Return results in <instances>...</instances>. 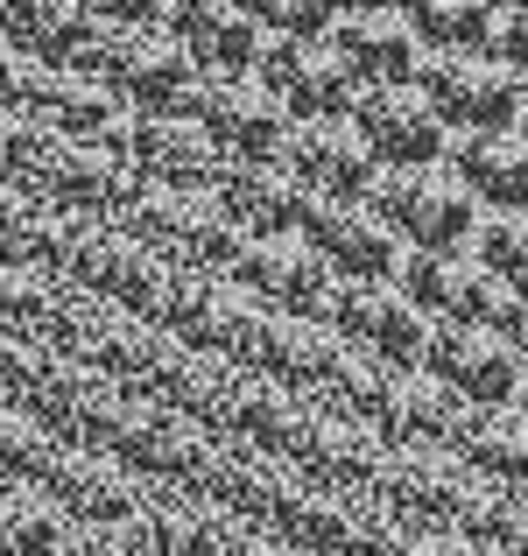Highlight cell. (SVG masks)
Returning a JSON list of instances; mask_svg holds the SVG:
<instances>
[{"label":"cell","mask_w":528,"mask_h":556,"mask_svg":"<svg viewBox=\"0 0 528 556\" xmlns=\"http://www.w3.org/2000/svg\"><path fill=\"white\" fill-rule=\"evenodd\" d=\"M254 85L289 113V121H345L352 99H360V85H352L345 64L331 56V42L268 36V50H261V64H254Z\"/></svg>","instance_id":"cell-9"},{"label":"cell","mask_w":528,"mask_h":556,"mask_svg":"<svg viewBox=\"0 0 528 556\" xmlns=\"http://www.w3.org/2000/svg\"><path fill=\"white\" fill-rule=\"evenodd\" d=\"M408 28H416L423 56H487L501 8H487V0H416Z\"/></svg>","instance_id":"cell-21"},{"label":"cell","mask_w":528,"mask_h":556,"mask_svg":"<svg viewBox=\"0 0 528 556\" xmlns=\"http://www.w3.org/2000/svg\"><path fill=\"white\" fill-rule=\"evenodd\" d=\"M423 374L444 394H458L465 408H507L521 388V359L507 339L493 331H458V325H430V353H423Z\"/></svg>","instance_id":"cell-13"},{"label":"cell","mask_w":528,"mask_h":556,"mask_svg":"<svg viewBox=\"0 0 528 556\" xmlns=\"http://www.w3.org/2000/svg\"><path fill=\"white\" fill-rule=\"evenodd\" d=\"M232 556H303V549H289V543H275V535H268V529H247V535H240V549H232Z\"/></svg>","instance_id":"cell-28"},{"label":"cell","mask_w":528,"mask_h":556,"mask_svg":"<svg viewBox=\"0 0 528 556\" xmlns=\"http://www.w3.org/2000/svg\"><path fill=\"white\" fill-rule=\"evenodd\" d=\"M163 36L198 64V78H254L261 50H268L261 14L232 8V0H184V8H163Z\"/></svg>","instance_id":"cell-10"},{"label":"cell","mask_w":528,"mask_h":556,"mask_svg":"<svg viewBox=\"0 0 528 556\" xmlns=\"http://www.w3.org/2000/svg\"><path fill=\"white\" fill-rule=\"evenodd\" d=\"M226 282H232V289H247V296H254L268 317L325 325L339 275H331L325 261H317L311 247L297 240V232H275V240H247V247H240V261H232Z\"/></svg>","instance_id":"cell-7"},{"label":"cell","mask_w":528,"mask_h":556,"mask_svg":"<svg viewBox=\"0 0 528 556\" xmlns=\"http://www.w3.org/2000/svg\"><path fill=\"white\" fill-rule=\"evenodd\" d=\"M416 92L430 99V113L444 121V135H507L521 121L528 92L501 56H423Z\"/></svg>","instance_id":"cell-5"},{"label":"cell","mask_w":528,"mask_h":556,"mask_svg":"<svg viewBox=\"0 0 528 556\" xmlns=\"http://www.w3.org/2000/svg\"><path fill=\"white\" fill-rule=\"evenodd\" d=\"M458 416H465L458 394H444L430 374H402V444H430V451H444V444H451V430H458Z\"/></svg>","instance_id":"cell-23"},{"label":"cell","mask_w":528,"mask_h":556,"mask_svg":"<svg viewBox=\"0 0 528 556\" xmlns=\"http://www.w3.org/2000/svg\"><path fill=\"white\" fill-rule=\"evenodd\" d=\"M127 169H135L149 190L212 198V190H218V169H226V155H218L190 121H176V113H169V121H135V135H127Z\"/></svg>","instance_id":"cell-15"},{"label":"cell","mask_w":528,"mask_h":556,"mask_svg":"<svg viewBox=\"0 0 528 556\" xmlns=\"http://www.w3.org/2000/svg\"><path fill=\"white\" fill-rule=\"evenodd\" d=\"M444 451L465 465L473 486H501V493L528 486V422L515 408H465Z\"/></svg>","instance_id":"cell-19"},{"label":"cell","mask_w":528,"mask_h":556,"mask_svg":"<svg viewBox=\"0 0 528 556\" xmlns=\"http://www.w3.org/2000/svg\"><path fill=\"white\" fill-rule=\"evenodd\" d=\"M297 240L311 247L339 282H394V268H402V240L374 218V204H325V198H311Z\"/></svg>","instance_id":"cell-12"},{"label":"cell","mask_w":528,"mask_h":556,"mask_svg":"<svg viewBox=\"0 0 528 556\" xmlns=\"http://www.w3.org/2000/svg\"><path fill=\"white\" fill-rule=\"evenodd\" d=\"M458 543H473L479 556H528V486L521 493H501V486H473L451 515Z\"/></svg>","instance_id":"cell-20"},{"label":"cell","mask_w":528,"mask_h":556,"mask_svg":"<svg viewBox=\"0 0 528 556\" xmlns=\"http://www.w3.org/2000/svg\"><path fill=\"white\" fill-rule=\"evenodd\" d=\"M282 169L325 204H366L380 184V163L352 135V121H297L289 149H282Z\"/></svg>","instance_id":"cell-14"},{"label":"cell","mask_w":528,"mask_h":556,"mask_svg":"<svg viewBox=\"0 0 528 556\" xmlns=\"http://www.w3.org/2000/svg\"><path fill=\"white\" fill-rule=\"evenodd\" d=\"M212 204L247 232V240H275V232H297V226H303V212H311V190L289 177L282 163H268V169L226 163V169H218Z\"/></svg>","instance_id":"cell-18"},{"label":"cell","mask_w":528,"mask_h":556,"mask_svg":"<svg viewBox=\"0 0 528 556\" xmlns=\"http://www.w3.org/2000/svg\"><path fill=\"white\" fill-rule=\"evenodd\" d=\"M374 218L402 240V254H473L479 240V204L458 190L444 163L437 169H380Z\"/></svg>","instance_id":"cell-1"},{"label":"cell","mask_w":528,"mask_h":556,"mask_svg":"<svg viewBox=\"0 0 528 556\" xmlns=\"http://www.w3.org/2000/svg\"><path fill=\"white\" fill-rule=\"evenodd\" d=\"M465 493H473V479H465V465L451 458V451L394 444L388 458H380L366 501H374L388 521H402L408 535H437V529H451V515H458Z\"/></svg>","instance_id":"cell-6"},{"label":"cell","mask_w":528,"mask_h":556,"mask_svg":"<svg viewBox=\"0 0 528 556\" xmlns=\"http://www.w3.org/2000/svg\"><path fill=\"white\" fill-rule=\"evenodd\" d=\"M71 515L50 507L42 493H8L0 501V556H64L71 549Z\"/></svg>","instance_id":"cell-22"},{"label":"cell","mask_w":528,"mask_h":556,"mask_svg":"<svg viewBox=\"0 0 528 556\" xmlns=\"http://www.w3.org/2000/svg\"><path fill=\"white\" fill-rule=\"evenodd\" d=\"M493 56L515 71V85L528 92V8H501V28H493Z\"/></svg>","instance_id":"cell-26"},{"label":"cell","mask_w":528,"mask_h":556,"mask_svg":"<svg viewBox=\"0 0 528 556\" xmlns=\"http://www.w3.org/2000/svg\"><path fill=\"white\" fill-rule=\"evenodd\" d=\"M352 135L366 141L380 169H437L444 163V121L430 113V99L416 85H380V92H360L352 99Z\"/></svg>","instance_id":"cell-8"},{"label":"cell","mask_w":528,"mask_h":556,"mask_svg":"<svg viewBox=\"0 0 528 556\" xmlns=\"http://www.w3.org/2000/svg\"><path fill=\"white\" fill-rule=\"evenodd\" d=\"M325 331L345 353L374 359L388 374H423V353H430V317L394 282H339L331 311H325Z\"/></svg>","instance_id":"cell-2"},{"label":"cell","mask_w":528,"mask_h":556,"mask_svg":"<svg viewBox=\"0 0 528 556\" xmlns=\"http://www.w3.org/2000/svg\"><path fill=\"white\" fill-rule=\"evenodd\" d=\"M515 135H521V141H528V106H521V121H515Z\"/></svg>","instance_id":"cell-31"},{"label":"cell","mask_w":528,"mask_h":556,"mask_svg":"<svg viewBox=\"0 0 528 556\" xmlns=\"http://www.w3.org/2000/svg\"><path fill=\"white\" fill-rule=\"evenodd\" d=\"M408 556H479L473 543H458V535H444V529H437V535H416V543H408Z\"/></svg>","instance_id":"cell-27"},{"label":"cell","mask_w":528,"mask_h":556,"mask_svg":"<svg viewBox=\"0 0 528 556\" xmlns=\"http://www.w3.org/2000/svg\"><path fill=\"white\" fill-rule=\"evenodd\" d=\"M444 169L479 204V218L487 212H528V141L515 127L507 135H451Z\"/></svg>","instance_id":"cell-17"},{"label":"cell","mask_w":528,"mask_h":556,"mask_svg":"<svg viewBox=\"0 0 528 556\" xmlns=\"http://www.w3.org/2000/svg\"><path fill=\"white\" fill-rule=\"evenodd\" d=\"M331 14L339 8H325V0H268V8H261V28L282 36V42H325Z\"/></svg>","instance_id":"cell-25"},{"label":"cell","mask_w":528,"mask_h":556,"mask_svg":"<svg viewBox=\"0 0 528 556\" xmlns=\"http://www.w3.org/2000/svg\"><path fill=\"white\" fill-rule=\"evenodd\" d=\"M176 121H190L218 155H226V163H254V169L282 163L289 127H297L254 78H198Z\"/></svg>","instance_id":"cell-4"},{"label":"cell","mask_w":528,"mask_h":556,"mask_svg":"<svg viewBox=\"0 0 528 556\" xmlns=\"http://www.w3.org/2000/svg\"><path fill=\"white\" fill-rule=\"evenodd\" d=\"M473 254L487 261L493 282H507L515 296H528V212H487Z\"/></svg>","instance_id":"cell-24"},{"label":"cell","mask_w":528,"mask_h":556,"mask_svg":"<svg viewBox=\"0 0 528 556\" xmlns=\"http://www.w3.org/2000/svg\"><path fill=\"white\" fill-rule=\"evenodd\" d=\"M331 56L345 64V78L360 92H380V85H416L423 71V42L408 28V8H339L331 14Z\"/></svg>","instance_id":"cell-11"},{"label":"cell","mask_w":528,"mask_h":556,"mask_svg":"<svg viewBox=\"0 0 528 556\" xmlns=\"http://www.w3.org/2000/svg\"><path fill=\"white\" fill-rule=\"evenodd\" d=\"M507 345H515V359H521V374H528V296L515 303V317H507V331H501Z\"/></svg>","instance_id":"cell-29"},{"label":"cell","mask_w":528,"mask_h":556,"mask_svg":"<svg viewBox=\"0 0 528 556\" xmlns=\"http://www.w3.org/2000/svg\"><path fill=\"white\" fill-rule=\"evenodd\" d=\"M394 289L416 303L430 325H458V331H493L501 339L507 317H515V289L493 282L479 254H402Z\"/></svg>","instance_id":"cell-3"},{"label":"cell","mask_w":528,"mask_h":556,"mask_svg":"<svg viewBox=\"0 0 528 556\" xmlns=\"http://www.w3.org/2000/svg\"><path fill=\"white\" fill-rule=\"evenodd\" d=\"M507 408H515V416L528 422V374H521V388H515V402H507Z\"/></svg>","instance_id":"cell-30"},{"label":"cell","mask_w":528,"mask_h":556,"mask_svg":"<svg viewBox=\"0 0 528 556\" xmlns=\"http://www.w3.org/2000/svg\"><path fill=\"white\" fill-rule=\"evenodd\" d=\"M42 501L64 507V515H78L85 529H113V521L141 515L135 472H121L106 451H56L50 479H42Z\"/></svg>","instance_id":"cell-16"}]
</instances>
